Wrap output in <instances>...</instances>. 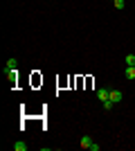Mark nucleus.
Wrapping results in <instances>:
<instances>
[{
  "label": "nucleus",
  "instance_id": "nucleus-1",
  "mask_svg": "<svg viewBox=\"0 0 135 151\" xmlns=\"http://www.w3.org/2000/svg\"><path fill=\"white\" fill-rule=\"evenodd\" d=\"M108 99L113 101V104H119V101L124 99V93H122V90H110V95H108Z\"/></svg>",
  "mask_w": 135,
  "mask_h": 151
},
{
  "label": "nucleus",
  "instance_id": "nucleus-2",
  "mask_svg": "<svg viewBox=\"0 0 135 151\" xmlns=\"http://www.w3.org/2000/svg\"><path fill=\"white\" fill-rule=\"evenodd\" d=\"M16 68H18V59H16V57L7 59V63H5V75L9 72V70H16Z\"/></svg>",
  "mask_w": 135,
  "mask_h": 151
},
{
  "label": "nucleus",
  "instance_id": "nucleus-3",
  "mask_svg": "<svg viewBox=\"0 0 135 151\" xmlns=\"http://www.w3.org/2000/svg\"><path fill=\"white\" fill-rule=\"evenodd\" d=\"M124 77H126L129 81H133V79H135V65H126V70H124Z\"/></svg>",
  "mask_w": 135,
  "mask_h": 151
},
{
  "label": "nucleus",
  "instance_id": "nucleus-4",
  "mask_svg": "<svg viewBox=\"0 0 135 151\" xmlns=\"http://www.w3.org/2000/svg\"><path fill=\"white\" fill-rule=\"evenodd\" d=\"M7 79H9V83L14 86V83L18 81V70H9V72H7Z\"/></svg>",
  "mask_w": 135,
  "mask_h": 151
},
{
  "label": "nucleus",
  "instance_id": "nucleus-5",
  "mask_svg": "<svg viewBox=\"0 0 135 151\" xmlns=\"http://www.w3.org/2000/svg\"><path fill=\"white\" fill-rule=\"evenodd\" d=\"M108 95H110V90H108V88H101V90H97V97H99L101 101H106V99H108Z\"/></svg>",
  "mask_w": 135,
  "mask_h": 151
},
{
  "label": "nucleus",
  "instance_id": "nucleus-6",
  "mask_svg": "<svg viewBox=\"0 0 135 151\" xmlns=\"http://www.w3.org/2000/svg\"><path fill=\"white\" fill-rule=\"evenodd\" d=\"M92 142H95V140L90 138V135H84V138H81V147H84V149H90V145H92Z\"/></svg>",
  "mask_w": 135,
  "mask_h": 151
},
{
  "label": "nucleus",
  "instance_id": "nucleus-7",
  "mask_svg": "<svg viewBox=\"0 0 135 151\" xmlns=\"http://www.w3.org/2000/svg\"><path fill=\"white\" fill-rule=\"evenodd\" d=\"M14 151H27V142H23V140L14 142Z\"/></svg>",
  "mask_w": 135,
  "mask_h": 151
},
{
  "label": "nucleus",
  "instance_id": "nucleus-8",
  "mask_svg": "<svg viewBox=\"0 0 135 151\" xmlns=\"http://www.w3.org/2000/svg\"><path fill=\"white\" fill-rule=\"evenodd\" d=\"M113 5H115V9H117V12H122L124 7H126V2H124V0H113Z\"/></svg>",
  "mask_w": 135,
  "mask_h": 151
},
{
  "label": "nucleus",
  "instance_id": "nucleus-9",
  "mask_svg": "<svg viewBox=\"0 0 135 151\" xmlns=\"http://www.w3.org/2000/svg\"><path fill=\"white\" fill-rule=\"evenodd\" d=\"M124 61H126V65H135V54H126Z\"/></svg>",
  "mask_w": 135,
  "mask_h": 151
},
{
  "label": "nucleus",
  "instance_id": "nucleus-10",
  "mask_svg": "<svg viewBox=\"0 0 135 151\" xmlns=\"http://www.w3.org/2000/svg\"><path fill=\"white\" fill-rule=\"evenodd\" d=\"M110 108H113V101L106 99V101H104V111H110Z\"/></svg>",
  "mask_w": 135,
  "mask_h": 151
}]
</instances>
